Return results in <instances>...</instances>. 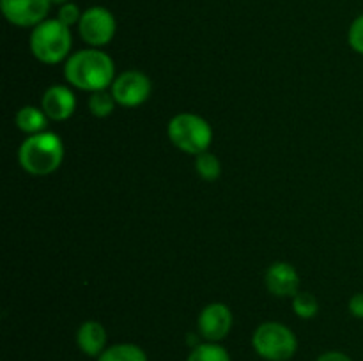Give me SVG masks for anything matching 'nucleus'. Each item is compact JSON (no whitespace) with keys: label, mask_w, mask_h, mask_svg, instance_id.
<instances>
[{"label":"nucleus","mask_w":363,"mask_h":361,"mask_svg":"<svg viewBox=\"0 0 363 361\" xmlns=\"http://www.w3.org/2000/svg\"><path fill=\"white\" fill-rule=\"evenodd\" d=\"M110 92L117 105L135 108L147 101L151 96V80L140 71H126L113 80Z\"/></svg>","instance_id":"obj_7"},{"label":"nucleus","mask_w":363,"mask_h":361,"mask_svg":"<svg viewBox=\"0 0 363 361\" xmlns=\"http://www.w3.org/2000/svg\"><path fill=\"white\" fill-rule=\"evenodd\" d=\"M195 170H197L199 176H201L204 180H208V183H213V180H216L220 176H222V165H220V159L208 151L195 156Z\"/></svg>","instance_id":"obj_16"},{"label":"nucleus","mask_w":363,"mask_h":361,"mask_svg":"<svg viewBox=\"0 0 363 361\" xmlns=\"http://www.w3.org/2000/svg\"><path fill=\"white\" fill-rule=\"evenodd\" d=\"M186 361H230V356L220 343L206 342L197 343Z\"/></svg>","instance_id":"obj_15"},{"label":"nucleus","mask_w":363,"mask_h":361,"mask_svg":"<svg viewBox=\"0 0 363 361\" xmlns=\"http://www.w3.org/2000/svg\"><path fill=\"white\" fill-rule=\"evenodd\" d=\"M266 287L277 297H293L300 287L298 271L287 262H275L266 271Z\"/></svg>","instance_id":"obj_11"},{"label":"nucleus","mask_w":363,"mask_h":361,"mask_svg":"<svg viewBox=\"0 0 363 361\" xmlns=\"http://www.w3.org/2000/svg\"><path fill=\"white\" fill-rule=\"evenodd\" d=\"M255 353L266 361H287L296 354L298 340L287 326L280 322H262L252 336Z\"/></svg>","instance_id":"obj_5"},{"label":"nucleus","mask_w":363,"mask_h":361,"mask_svg":"<svg viewBox=\"0 0 363 361\" xmlns=\"http://www.w3.org/2000/svg\"><path fill=\"white\" fill-rule=\"evenodd\" d=\"M64 76L80 91H106L116 80V64L101 50H82L67 59Z\"/></svg>","instance_id":"obj_1"},{"label":"nucleus","mask_w":363,"mask_h":361,"mask_svg":"<svg viewBox=\"0 0 363 361\" xmlns=\"http://www.w3.org/2000/svg\"><path fill=\"white\" fill-rule=\"evenodd\" d=\"M197 328L206 342L218 343L233 328V311L223 303H211L202 308L197 319Z\"/></svg>","instance_id":"obj_8"},{"label":"nucleus","mask_w":363,"mask_h":361,"mask_svg":"<svg viewBox=\"0 0 363 361\" xmlns=\"http://www.w3.org/2000/svg\"><path fill=\"white\" fill-rule=\"evenodd\" d=\"M347 308H350V314L353 315V317L363 319V292L354 294V296L350 299Z\"/></svg>","instance_id":"obj_21"},{"label":"nucleus","mask_w":363,"mask_h":361,"mask_svg":"<svg viewBox=\"0 0 363 361\" xmlns=\"http://www.w3.org/2000/svg\"><path fill=\"white\" fill-rule=\"evenodd\" d=\"M69 0H52V4H67Z\"/></svg>","instance_id":"obj_23"},{"label":"nucleus","mask_w":363,"mask_h":361,"mask_svg":"<svg viewBox=\"0 0 363 361\" xmlns=\"http://www.w3.org/2000/svg\"><path fill=\"white\" fill-rule=\"evenodd\" d=\"M41 108L52 120L69 119L77 108V98L66 85H53L43 94Z\"/></svg>","instance_id":"obj_10"},{"label":"nucleus","mask_w":363,"mask_h":361,"mask_svg":"<svg viewBox=\"0 0 363 361\" xmlns=\"http://www.w3.org/2000/svg\"><path fill=\"white\" fill-rule=\"evenodd\" d=\"M18 159L25 172L32 176H48L62 165L64 144L59 134L52 131L28 134L20 145Z\"/></svg>","instance_id":"obj_2"},{"label":"nucleus","mask_w":363,"mask_h":361,"mask_svg":"<svg viewBox=\"0 0 363 361\" xmlns=\"http://www.w3.org/2000/svg\"><path fill=\"white\" fill-rule=\"evenodd\" d=\"M318 361H353L346 353H340V350H328V353H323L318 357Z\"/></svg>","instance_id":"obj_22"},{"label":"nucleus","mask_w":363,"mask_h":361,"mask_svg":"<svg viewBox=\"0 0 363 361\" xmlns=\"http://www.w3.org/2000/svg\"><path fill=\"white\" fill-rule=\"evenodd\" d=\"M16 126L27 134L43 133V131H46V126H48V117L43 112V108L23 106L16 113Z\"/></svg>","instance_id":"obj_13"},{"label":"nucleus","mask_w":363,"mask_h":361,"mask_svg":"<svg viewBox=\"0 0 363 361\" xmlns=\"http://www.w3.org/2000/svg\"><path fill=\"white\" fill-rule=\"evenodd\" d=\"M116 99H113L112 92H106V91H98V92H92L91 98H89V110L94 117H108L110 113L113 112L116 108Z\"/></svg>","instance_id":"obj_17"},{"label":"nucleus","mask_w":363,"mask_h":361,"mask_svg":"<svg viewBox=\"0 0 363 361\" xmlns=\"http://www.w3.org/2000/svg\"><path fill=\"white\" fill-rule=\"evenodd\" d=\"M116 18L105 7H89L80 18L78 23V32H80L82 39L87 45L99 48V46L108 45L116 35Z\"/></svg>","instance_id":"obj_6"},{"label":"nucleus","mask_w":363,"mask_h":361,"mask_svg":"<svg viewBox=\"0 0 363 361\" xmlns=\"http://www.w3.org/2000/svg\"><path fill=\"white\" fill-rule=\"evenodd\" d=\"M293 311L301 319H312L318 315L319 303L314 294L296 292L293 296Z\"/></svg>","instance_id":"obj_18"},{"label":"nucleus","mask_w":363,"mask_h":361,"mask_svg":"<svg viewBox=\"0 0 363 361\" xmlns=\"http://www.w3.org/2000/svg\"><path fill=\"white\" fill-rule=\"evenodd\" d=\"M52 0H0V7L9 23L16 27H35L45 21Z\"/></svg>","instance_id":"obj_9"},{"label":"nucleus","mask_w":363,"mask_h":361,"mask_svg":"<svg viewBox=\"0 0 363 361\" xmlns=\"http://www.w3.org/2000/svg\"><path fill=\"white\" fill-rule=\"evenodd\" d=\"M167 133H169L170 142L179 151L194 156L208 151L213 140L211 126L197 113L186 112L174 115L167 127Z\"/></svg>","instance_id":"obj_4"},{"label":"nucleus","mask_w":363,"mask_h":361,"mask_svg":"<svg viewBox=\"0 0 363 361\" xmlns=\"http://www.w3.org/2000/svg\"><path fill=\"white\" fill-rule=\"evenodd\" d=\"M98 361H147V354L135 343H116L106 347Z\"/></svg>","instance_id":"obj_14"},{"label":"nucleus","mask_w":363,"mask_h":361,"mask_svg":"<svg viewBox=\"0 0 363 361\" xmlns=\"http://www.w3.org/2000/svg\"><path fill=\"white\" fill-rule=\"evenodd\" d=\"M80 18H82V13L80 9H78L77 4H62L59 9V14H57V20L62 21L66 27H73V25L80 23Z\"/></svg>","instance_id":"obj_20"},{"label":"nucleus","mask_w":363,"mask_h":361,"mask_svg":"<svg viewBox=\"0 0 363 361\" xmlns=\"http://www.w3.org/2000/svg\"><path fill=\"white\" fill-rule=\"evenodd\" d=\"M78 349L91 357H99L106 349V331L98 321H87L78 328Z\"/></svg>","instance_id":"obj_12"},{"label":"nucleus","mask_w":363,"mask_h":361,"mask_svg":"<svg viewBox=\"0 0 363 361\" xmlns=\"http://www.w3.org/2000/svg\"><path fill=\"white\" fill-rule=\"evenodd\" d=\"M73 38L69 27L55 20H45L35 25L30 34V52L43 64H59L71 52Z\"/></svg>","instance_id":"obj_3"},{"label":"nucleus","mask_w":363,"mask_h":361,"mask_svg":"<svg viewBox=\"0 0 363 361\" xmlns=\"http://www.w3.org/2000/svg\"><path fill=\"white\" fill-rule=\"evenodd\" d=\"M347 41L354 52L363 55V14L351 23L350 32H347Z\"/></svg>","instance_id":"obj_19"}]
</instances>
